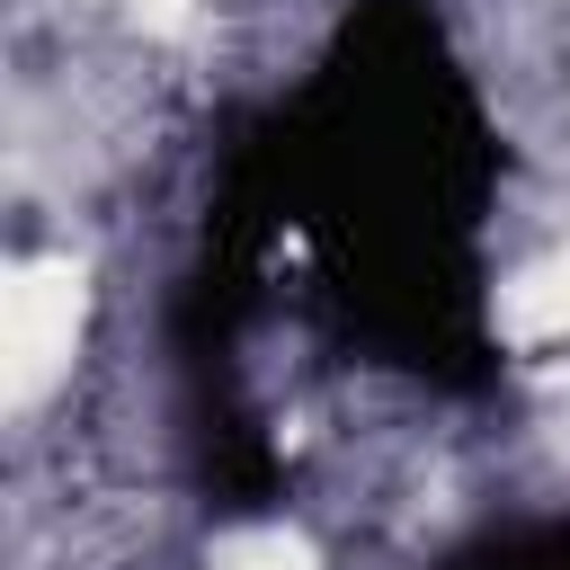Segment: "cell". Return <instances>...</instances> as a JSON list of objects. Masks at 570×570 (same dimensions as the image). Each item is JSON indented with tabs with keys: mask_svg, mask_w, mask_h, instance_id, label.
<instances>
[{
	"mask_svg": "<svg viewBox=\"0 0 570 570\" xmlns=\"http://www.w3.org/2000/svg\"><path fill=\"white\" fill-rule=\"evenodd\" d=\"M89 321V276L71 249L53 258H18L9 276V401L36 410L53 383H71V347Z\"/></svg>",
	"mask_w": 570,
	"mask_h": 570,
	"instance_id": "6da1fadb",
	"label": "cell"
}]
</instances>
